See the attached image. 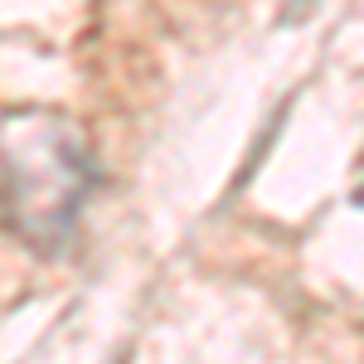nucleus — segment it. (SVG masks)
<instances>
[{"instance_id":"nucleus-2","label":"nucleus","mask_w":364,"mask_h":364,"mask_svg":"<svg viewBox=\"0 0 364 364\" xmlns=\"http://www.w3.org/2000/svg\"><path fill=\"white\" fill-rule=\"evenodd\" d=\"M287 5H291V10H296V15H301V10H306L311 0H287Z\"/></svg>"},{"instance_id":"nucleus-3","label":"nucleus","mask_w":364,"mask_h":364,"mask_svg":"<svg viewBox=\"0 0 364 364\" xmlns=\"http://www.w3.org/2000/svg\"><path fill=\"white\" fill-rule=\"evenodd\" d=\"M355 199H360V204H364V185H360V190H355Z\"/></svg>"},{"instance_id":"nucleus-1","label":"nucleus","mask_w":364,"mask_h":364,"mask_svg":"<svg viewBox=\"0 0 364 364\" xmlns=\"http://www.w3.org/2000/svg\"><path fill=\"white\" fill-rule=\"evenodd\" d=\"M0 156H5V209L15 228L39 248L54 243L73 224L87 185V156L78 136L54 117L25 112L5 122Z\"/></svg>"}]
</instances>
